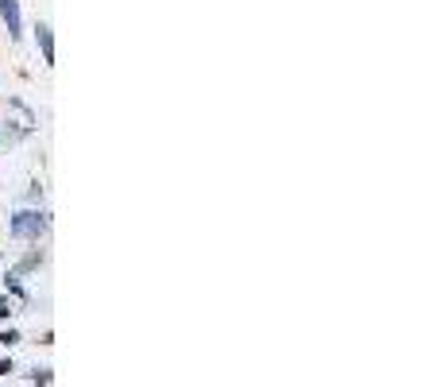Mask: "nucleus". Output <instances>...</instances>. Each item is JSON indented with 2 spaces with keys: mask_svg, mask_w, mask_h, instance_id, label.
Segmentation results:
<instances>
[{
  "mask_svg": "<svg viewBox=\"0 0 440 387\" xmlns=\"http://www.w3.org/2000/svg\"><path fill=\"white\" fill-rule=\"evenodd\" d=\"M43 228H47L43 213L24 210V213H16V217H12V236H20V240H39V233H43Z\"/></svg>",
  "mask_w": 440,
  "mask_h": 387,
  "instance_id": "1",
  "label": "nucleus"
},
{
  "mask_svg": "<svg viewBox=\"0 0 440 387\" xmlns=\"http://www.w3.org/2000/svg\"><path fill=\"white\" fill-rule=\"evenodd\" d=\"M0 16H4V24H8V35H12V39H20V27H24V20H20V4H16V0H0Z\"/></svg>",
  "mask_w": 440,
  "mask_h": 387,
  "instance_id": "2",
  "label": "nucleus"
},
{
  "mask_svg": "<svg viewBox=\"0 0 440 387\" xmlns=\"http://www.w3.org/2000/svg\"><path fill=\"white\" fill-rule=\"evenodd\" d=\"M35 39H39V51H43V62H54V35H50L47 24L35 27Z\"/></svg>",
  "mask_w": 440,
  "mask_h": 387,
  "instance_id": "3",
  "label": "nucleus"
}]
</instances>
